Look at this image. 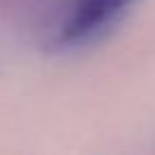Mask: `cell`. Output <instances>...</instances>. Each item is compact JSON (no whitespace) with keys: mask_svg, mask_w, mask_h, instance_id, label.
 Returning <instances> with one entry per match:
<instances>
[{"mask_svg":"<svg viewBox=\"0 0 155 155\" xmlns=\"http://www.w3.org/2000/svg\"><path fill=\"white\" fill-rule=\"evenodd\" d=\"M137 0H68L55 23L50 44L59 50L82 48L103 39Z\"/></svg>","mask_w":155,"mask_h":155,"instance_id":"obj_1","label":"cell"}]
</instances>
